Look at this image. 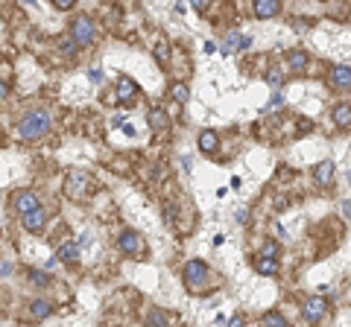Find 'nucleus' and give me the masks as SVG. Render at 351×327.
I'll return each instance as SVG.
<instances>
[{
	"label": "nucleus",
	"instance_id": "f257e3e1",
	"mask_svg": "<svg viewBox=\"0 0 351 327\" xmlns=\"http://www.w3.org/2000/svg\"><path fill=\"white\" fill-rule=\"evenodd\" d=\"M47 129H50V114H47V111H30V114L21 120V126H18V131H21L24 140H35V137H41Z\"/></svg>",
	"mask_w": 351,
	"mask_h": 327
},
{
	"label": "nucleus",
	"instance_id": "f03ea898",
	"mask_svg": "<svg viewBox=\"0 0 351 327\" xmlns=\"http://www.w3.org/2000/svg\"><path fill=\"white\" fill-rule=\"evenodd\" d=\"M70 35H73V44H76V47L91 44V38H94V24H91L88 18H76V21L70 24Z\"/></svg>",
	"mask_w": 351,
	"mask_h": 327
},
{
	"label": "nucleus",
	"instance_id": "7ed1b4c3",
	"mask_svg": "<svg viewBox=\"0 0 351 327\" xmlns=\"http://www.w3.org/2000/svg\"><path fill=\"white\" fill-rule=\"evenodd\" d=\"M85 184H88V181H85L82 172H70L67 181H64V190H67V196L70 199H82L85 196Z\"/></svg>",
	"mask_w": 351,
	"mask_h": 327
},
{
	"label": "nucleus",
	"instance_id": "20e7f679",
	"mask_svg": "<svg viewBox=\"0 0 351 327\" xmlns=\"http://www.w3.org/2000/svg\"><path fill=\"white\" fill-rule=\"evenodd\" d=\"M325 310H328V304L322 301V298H307L304 301V319L310 322V325H316L322 316H325Z\"/></svg>",
	"mask_w": 351,
	"mask_h": 327
},
{
	"label": "nucleus",
	"instance_id": "39448f33",
	"mask_svg": "<svg viewBox=\"0 0 351 327\" xmlns=\"http://www.w3.org/2000/svg\"><path fill=\"white\" fill-rule=\"evenodd\" d=\"M185 281H188L191 289H196V286L205 281V263H199V260L188 263V269H185Z\"/></svg>",
	"mask_w": 351,
	"mask_h": 327
},
{
	"label": "nucleus",
	"instance_id": "423d86ee",
	"mask_svg": "<svg viewBox=\"0 0 351 327\" xmlns=\"http://www.w3.org/2000/svg\"><path fill=\"white\" fill-rule=\"evenodd\" d=\"M21 222H24V228L27 231H41L44 228V222H47V213H44L41 207H35V210H30V213L21 216Z\"/></svg>",
	"mask_w": 351,
	"mask_h": 327
},
{
	"label": "nucleus",
	"instance_id": "0eeeda50",
	"mask_svg": "<svg viewBox=\"0 0 351 327\" xmlns=\"http://www.w3.org/2000/svg\"><path fill=\"white\" fill-rule=\"evenodd\" d=\"M135 97H138V85L123 76V79L117 82V99H120V102H132Z\"/></svg>",
	"mask_w": 351,
	"mask_h": 327
},
{
	"label": "nucleus",
	"instance_id": "6e6552de",
	"mask_svg": "<svg viewBox=\"0 0 351 327\" xmlns=\"http://www.w3.org/2000/svg\"><path fill=\"white\" fill-rule=\"evenodd\" d=\"M237 47L246 50V47H249V38L240 35V33H228V35H225V41H223V53H234Z\"/></svg>",
	"mask_w": 351,
	"mask_h": 327
},
{
	"label": "nucleus",
	"instance_id": "1a4fd4ad",
	"mask_svg": "<svg viewBox=\"0 0 351 327\" xmlns=\"http://www.w3.org/2000/svg\"><path fill=\"white\" fill-rule=\"evenodd\" d=\"M35 207H41L38 204V199L32 196V193H21V196L15 199V210L24 216V213H30V210H35Z\"/></svg>",
	"mask_w": 351,
	"mask_h": 327
},
{
	"label": "nucleus",
	"instance_id": "9d476101",
	"mask_svg": "<svg viewBox=\"0 0 351 327\" xmlns=\"http://www.w3.org/2000/svg\"><path fill=\"white\" fill-rule=\"evenodd\" d=\"M278 9H281V6H278L275 0H257V3H255V15H257V18H272V15H278Z\"/></svg>",
	"mask_w": 351,
	"mask_h": 327
},
{
	"label": "nucleus",
	"instance_id": "9b49d317",
	"mask_svg": "<svg viewBox=\"0 0 351 327\" xmlns=\"http://www.w3.org/2000/svg\"><path fill=\"white\" fill-rule=\"evenodd\" d=\"M120 248L129 251V254H138V251H141V240H138L135 231H126V234L120 237Z\"/></svg>",
	"mask_w": 351,
	"mask_h": 327
},
{
	"label": "nucleus",
	"instance_id": "f8f14e48",
	"mask_svg": "<svg viewBox=\"0 0 351 327\" xmlns=\"http://www.w3.org/2000/svg\"><path fill=\"white\" fill-rule=\"evenodd\" d=\"M331 175H334V161H322L319 166H316V172H313L316 184H328V181H331Z\"/></svg>",
	"mask_w": 351,
	"mask_h": 327
},
{
	"label": "nucleus",
	"instance_id": "ddd939ff",
	"mask_svg": "<svg viewBox=\"0 0 351 327\" xmlns=\"http://www.w3.org/2000/svg\"><path fill=\"white\" fill-rule=\"evenodd\" d=\"M331 79H334L337 88H351V67H337Z\"/></svg>",
	"mask_w": 351,
	"mask_h": 327
},
{
	"label": "nucleus",
	"instance_id": "4468645a",
	"mask_svg": "<svg viewBox=\"0 0 351 327\" xmlns=\"http://www.w3.org/2000/svg\"><path fill=\"white\" fill-rule=\"evenodd\" d=\"M334 123H337V126H349V123H351V105L343 102V105L334 108Z\"/></svg>",
	"mask_w": 351,
	"mask_h": 327
},
{
	"label": "nucleus",
	"instance_id": "2eb2a0df",
	"mask_svg": "<svg viewBox=\"0 0 351 327\" xmlns=\"http://www.w3.org/2000/svg\"><path fill=\"white\" fill-rule=\"evenodd\" d=\"M79 257V248L73 245V243H64V245H59V257L56 260H64V263H73Z\"/></svg>",
	"mask_w": 351,
	"mask_h": 327
},
{
	"label": "nucleus",
	"instance_id": "dca6fc26",
	"mask_svg": "<svg viewBox=\"0 0 351 327\" xmlns=\"http://www.w3.org/2000/svg\"><path fill=\"white\" fill-rule=\"evenodd\" d=\"M199 146H202V152H214L217 149V131H202V137H199Z\"/></svg>",
	"mask_w": 351,
	"mask_h": 327
},
{
	"label": "nucleus",
	"instance_id": "f3484780",
	"mask_svg": "<svg viewBox=\"0 0 351 327\" xmlns=\"http://www.w3.org/2000/svg\"><path fill=\"white\" fill-rule=\"evenodd\" d=\"M290 65H293L296 73H301V70L307 67V56H304L301 50H293V53H290Z\"/></svg>",
	"mask_w": 351,
	"mask_h": 327
},
{
	"label": "nucleus",
	"instance_id": "a211bd4d",
	"mask_svg": "<svg viewBox=\"0 0 351 327\" xmlns=\"http://www.w3.org/2000/svg\"><path fill=\"white\" fill-rule=\"evenodd\" d=\"M257 272H260V275H275V272H278V263L275 260H269V257H257Z\"/></svg>",
	"mask_w": 351,
	"mask_h": 327
},
{
	"label": "nucleus",
	"instance_id": "6ab92c4d",
	"mask_svg": "<svg viewBox=\"0 0 351 327\" xmlns=\"http://www.w3.org/2000/svg\"><path fill=\"white\" fill-rule=\"evenodd\" d=\"M30 310H32V316H35V319H47V316L53 313L47 301H32V304H30Z\"/></svg>",
	"mask_w": 351,
	"mask_h": 327
},
{
	"label": "nucleus",
	"instance_id": "aec40b11",
	"mask_svg": "<svg viewBox=\"0 0 351 327\" xmlns=\"http://www.w3.org/2000/svg\"><path fill=\"white\" fill-rule=\"evenodd\" d=\"M150 126H152V129H164V126H167V114H164L161 108L150 111Z\"/></svg>",
	"mask_w": 351,
	"mask_h": 327
},
{
	"label": "nucleus",
	"instance_id": "412c9836",
	"mask_svg": "<svg viewBox=\"0 0 351 327\" xmlns=\"http://www.w3.org/2000/svg\"><path fill=\"white\" fill-rule=\"evenodd\" d=\"M147 325L150 327H167V316H164L161 310H152V313L147 316Z\"/></svg>",
	"mask_w": 351,
	"mask_h": 327
},
{
	"label": "nucleus",
	"instance_id": "4be33fe9",
	"mask_svg": "<svg viewBox=\"0 0 351 327\" xmlns=\"http://www.w3.org/2000/svg\"><path fill=\"white\" fill-rule=\"evenodd\" d=\"M266 327H287L281 313H266Z\"/></svg>",
	"mask_w": 351,
	"mask_h": 327
},
{
	"label": "nucleus",
	"instance_id": "5701e85b",
	"mask_svg": "<svg viewBox=\"0 0 351 327\" xmlns=\"http://www.w3.org/2000/svg\"><path fill=\"white\" fill-rule=\"evenodd\" d=\"M173 97L179 99V102H185L188 99V85H173Z\"/></svg>",
	"mask_w": 351,
	"mask_h": 327
},
{
	"label": "nucleus",
	"instance_id": "b1692460",
	"mask_svg": "<svg viewBox=\"0 0 351 327\" xmlns=\"http://www.w3.org/2000/svg\"><path fill=\"white\" fill-rule=\"evenodd\" d=\"M266 79H269V82H272L275 88H278V85L284 82V76H281V70H269V76H266Z\"/></svg>",
	"mask_w": 351,
	"mask_h": 327
},
{
	"label": "nucleus",
	"instance_id": "393cba45",
	"mask_svg": "<svg viewBox=\"0 0 351 327\" xmlns=\"http://www.w3.org/2000/svg\"><path fill=\"white\" fill-rule=\"evenodd\" d=\"M155 56H158V62H161V65L167 62V44H164V41H158V47H155Z\"/></svg>",
	"mask_w": 351,
	"mask_h": 327
},
{
	"label": "nucleus",
	"instance_id": "a878e982",
	"mask_svg": "<svg viewBox=\"0 0 351 327\" xmlns=\"http://www.w3.org/2000/svg\"><path fill=\"white\" fill-rule=\"evenodd\" d=\"M73 50H76V44H73V38H64V41H62V53H67V56H70Z\"/></svg>",
	"mask_w": 351,
	"mask_h": 327
},
{
	"label": "nucleus",
	"instance_id": "bb28decb",
	"mask_svg": "<svg viewBox=\"0 0 351 327\" xmlns=\"http://www.w3.org/2000/svg\"><path fill=\"white\" fill-rule=\"evenodd\" d=\"M30 278L35 281V284H47V275H44V272H35V269H32V272H30Z\"/></svg>",
	"mask_w": 351,
	"mask_h": 327
},
{
	"label": "nucleus",
	"instance_id": "cd10ccee",
	"mask_svg": "<svg viewBox=\"0 0 351 327\" xmlns=\"http://www.w3.org/2000/svg\"><path fill=\"white\" fill-rule=\"evenodd\" d=\"M88 76H91V82H102V70H100V67H91Z\"/></svg>",
	"mask_w": 351,
	"mask_h": 327
},
{
	"label": "nucleus",
	"instance_id": "c85d7f7f",
	"mask_svg": "<svg viewBox=\"0 0 351 327\" xmlns=\"http://www.w3.org/2000/svg\"><path fill=\"white\" fill-rule=\"evenodd\" d=\"M281 102H284V97H281V94H275V97H272V102H269V108H278Z\"/></svg>",
	"mask_w": 351,
	"mask_h": 327
},
{
	"label": "nucleus",
	"instance_id": "c756f323",
	"mask_svg": "<svg viewBox=\"0 0 351 327\" xmlns=\"http://www.w3.org/2000/svg\"><path fill=\"white\" fill-rule=\"evenodd\" d=\"M56 6H59V9H70V6H73V0H56Z\"/></svg>",
	"mask_w": 351,
	"mask_h": 327
},
{
	"label": "nucleus",
	"instance_id": "7c9ffc66",
	"mask_svg": "<svg viewBox=\"0 0 351 327\" xmlns=\"http://www.w3.org/2000/svg\"><path fill=\"white\" fill-rule=\"evenodd\" d=\"M228 327H243V316H234V319H231V325Z\"/></svg>",
	"mask_w": 351,
	"mask_h": 327
},
{
	"label": "nucleus",
	"instance_id": "2f4dec72",
	"mask_svg": "<svg viewBox=\"0 0 351 327\" xmlns=\"http://www.w3.org/2000/svg\"><path fill=\"white\" fill-rule=\"evenodd\" d=\"M6 94H9V91H6V85L0 82V99H6Z\"/></svg>",
	"mask_w": 351,
	"mask_h": 327
}]
</instances>
